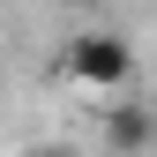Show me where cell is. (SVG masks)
Here are the masks:
<instances>
[{
	"label": "cell",
	"instance_id": "6da1fadb",
	"mask_svg": "<svg viewBox=\"0 0 157 157\" xmlns=\"http://www.w3.org/2000/svg\"><path fill=\"white\" fill-rule=\"evenodd\" d=\"M60 75L75 90H90V97H112V90H127V75H135V45L120 30H82V37H67Z\"/></svg>",
	"mask_w": 157,
	"mask_h": 157
},
{
	"label": "cell",
	"instance_id": "7a4b0ae2",
	"mask_svg": "<svg viewBox=\"0 0 157 157\" xmlns=\"http://www.w3.org/2000/svg\"><path fill=\"white\" fill-rule=\"evenodd\" d=\"M97 120H105V150H120V157L157 150V112L150 105H105Z\"/></svg>",
	"mask_w": 157,
	"mask_h": 157
},
{
	"label": "cell",
	"instance_id": "3957f363",
	"mask_svg": "<svg viewBox=\"0 0 157 157\" xmlns=\"http://www.w3.org/2000/svg\"><path fill=\"white\" fill-rule=\"evenodd\" d=\"M37 157H75V150H37Z\"/></svg>",
	"mask_w": 157,
	"mask_h": 157
},
{
	"label": "cell",
	"instance_id": "277c9868",
	"mask_svg": "<svg viewBox=\"0 0 157 157\" xmlns=\"http://www.w3.org/2000/svg\"><path fill=\"white\" fill-rule=\"evenodd\" d=\"M67 8H90V0H67Z\"/></svg>",
	"mask_w": 157,
	"mask_h": 157
}]
</instances>
